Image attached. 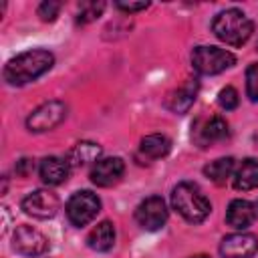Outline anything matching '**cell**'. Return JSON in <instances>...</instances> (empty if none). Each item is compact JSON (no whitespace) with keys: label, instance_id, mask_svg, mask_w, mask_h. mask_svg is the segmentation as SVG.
I'll use <instances>...</instances> for the list:
<instances>
[{"label":"cell","instance_id":"6da1fadb","mask_svg":"<svg viewBox=\"0 0 258 258\" xmlns=\"http://www.w3.org/2000/svg\"><path fill=\"white\" fill-rule=\"evenodd\" d=\"M54 64V54L44 50V48H32L26 52L16 54L14 58H10L4 67V79L10 85H26L36 81L38 77H42L44 73H48Z\"/></svg>","mask_w":258,"mask_h":258},{"label":"cell","instance_id":"7a4b0ae2","mask_svg":"<svg viewBox=\"0 0 258 258\" xmlns=\"http://www.w3.org/2000/svg\"><path fill=\"white\" fill-rule=\"evenodd\" d=\"M171 206L189 224L204 222L210 216V212H212L210 200L202 194V189L196 183H189V181L177 183L173 187V191H171Z\"/></svg>","mask_w":258,"mask_h":258},{"label":"cell","instance_id":"3957f363","mask_svg":"<svg viewBox=\"0 0 258 258\" xmlns=\"http://www.w3.org/2000/svg\"><path fill=\"white\" fill-rule=\"evenodd\" d=\"M212 30L214 34L230 44V46H242L254 32V24L252 20L238 8H228L216 14L214 22H212Z\"/></svg>","mask_w":258,"mask_h":258},{"label":"cell","instance_id":"277c9868","mask_svg":"<svg viewBox=\"0 0 258 258\" xmlns=\"http://www.w3.org/2000/svg\"><path fill=\"white\" fill-rule=\"evenodd\" d=\"M234 62L236 56L218 46H196L191 50V64L200 75H218L230 69Z\"/></svg>","mask_w":258,"mask_h":258},{"label":"cell","instance_id":"5b68a950","mask_svg":"<svg viewBox=\"0 0 258 258\" xmlns=\"http://www.w3.org/2000/svg\"><path fill=\"white\" fill-rule=\"evenodd\" d=\"M99 212H101V200L89 189H81L73 194L67 202V218L77 228H83L89 222H93Z\"/></svg>","mask_w":258,"mask_h":258},{"label":"cell","instance_id":"8992f818","mask_svg":"<svg viewBox=\"0 0 258 258\" xmlns=\"http://www.w3.org/2000/svg\"><path fill=\"white\" fill-rule=\"evenodd\" d=\"M67 117V105L62 101H46L40 107H36L28 119H26V127L32 133H44L54 129L56 125H60Z\"/></svg>","mask_w":258,"mask_h":258},{"label":"cell","instance_id":"52a82bcc","mask_svg":"<svg viewBox=\"0 0 258 258\" xmlns=\"http://www.w3.org/2000/svg\"><path fill=\"white\" fill-rule=\"evenodd\" d=\"M135 220L147 232H155V230L163 228V224L167 222V208H165L163 198H159V196L145 198L135 208Z\"/></svg>","mask_w":258,"mask_h":258},{"label":"cell","instance_id":"ba28073f","mask_svg":"<svg viewBox=\"0 0 258 258\" xmlns=\"http://www.w3.org/2000/svg\"><path fill=\"white\" fill-rule=\"evenodd\" d=\"M48 238L44 234H40L36 228L32 226H18L14 230V238H12V248L22 254V256H42L48 250Z\"/></svg>","mask_w":258,"mask_h":258},{"label":"cell","instance_id":"9c48e42d","mask_svg":"<svg viewBox=\"0 0 258 258\" xmlns=\"http://www.w3.org/2000/svg\"><path fill=\"white\" fill-rule=\"evenodd\" d=\"M60 208V200L56 194L48 189H34L22 200V210L24 214L38 218V220H48L52 218Z\"/></svg>","mask_w":258,"mask_h":258},{"label":"cell","instance_id":"30bf717a","mask_svg":"<svg viewBox=\"0 0 258 258\" xmlns=\"http://www.w3.org/2000/svg\"><path fill=\"white\" fill-rule=\"evenodd\" d=\"M258 252V238L246 232L230 234L220 244V254L224 258H252Z\"/></svg>","mask_w":258,"mask_h":258},{"label":"cell","instance_id":"8fae6325","mask_svg":"<svg viewBox=\"0 0 258 258\" xmlns=\"http://www.w3.org/2000/svg\"><path fill=\"white\" fill-rule=\"evenodd\" d=\"M125 173V163L121 157H103L91 169V181L99 187L115 185Z\"/></svg>","mask_w":258,"mask_h":258},{"label":"cell","instance_id":"7c38bea8","mask_svg":"<svg viewBox=\"0 0 258 258\" xmlns=\"http://www.w3.org/2000/svg\"><path fill=\"white\" fill-rule=\"evenodd\" d=\"M256 220V206L248 200H234L230 202L228 210H226V222L228 226L236 228V230H246L248 226H252Z\"/></svg>","mask_w":258,"mask_h":258},{"label":"cell","instance_id":"4fadbf2b","mask_svg":"<svg viewBox=\"0 0 258 258\" xmlns=\"http://www.w3.org/2000/svg\"><path fill=\"white\" fill-rule=\"evenodd\" d=\"M38 173H40V177H42L44 183H48V185H58V183L67 181V177H69V173H71V163H69L67 159H62V157L50 155V157H44V159L40 161Z\"/></svg>","mask_w":258,"mask_h":258},{"label":"cell","instance_id":"5bb4252c","mask_svg":"<svg viewBox=\"0 0 258 258\" xmlns=\"http://www.w3.org/2000/svg\"><path fill=\"white\" fill-rule=\"evenodd\" d=\"M198 89H200L198 81H196V79H187L181 87H177V89L171 93V97H169V101H167V107H169L173 113H179V115H181V113H187V111L191 109L196 97H198Z\"/></svg>","mask_w":258,"mask_h":258},{"label":"cell","instance_id":"9a60e30c","mask_svg":"<svg viewBox=\"0 0 258 258\" xmlns=\"http://www.w3.org/2000/svg\"><path fill=\"white\" fill-rule=\"evenodd\" d=\"M115 244V226L109 220L99 222L87 236V246L97 252H107Z\"/></svg>","mask_w":258,"mask_h":258},{"label":"cell","instance_id":"2e32d148","mask_svg":"<svg viewBox=\"0 0 258 258\" xmlns=\"http://www.w3.org/2000/svg\"><path fill=\"white\" fill-rule=\"evenodd\" d=\"M228 137V123L222 119V117H218V115H214V117H210L200 129H198V143L202 145V147H206V145H210V143H216V141H222V139H226Z\"/></svg>","mask_w":258,"mask_h":258},{"label":"cell","instance_id":"e0dca14e","mask_svg":"<svg viewBox=\"0 0 258 258\" xmlns=\"http://www.w3.org/2000/svg\"><path fill=\"white\" fill-rule=\"evenodd\" d=\"M101 153H103V149H101L99 143L81 141V143H77V145L69 151L67 161L71 163V167H83V165H87V163H91V161L97 163L99 157H101Z\"/></svg>","mask_w":258,"mask_h":258},{"label":"cell","instance_id":"ac0fdd59","mask_svg":"<svg viewBox=\"0 0 258 258\" xmlns=\"http://www.w3.org/2000/svg\"><path fill=\"white\" fill-rule=\"evenodd\" d=\"M234 187L240 191L258 187V161L256 159L248 157L238 165V169L234 171Z\"/></svg>","mask_w":258,"mask_h":258},{"label":"cell","instance_id":"d6986e66","mask_svg":"<svg viewBox=\"0 0 258 258\" xmlns=\"http://www.w3.org/2000/svg\"><path fill=\"white\" fill-rule=\"evenodd\" d=\"M141 153L147 155L149 159H159V157H165L171 149V141L165 137V135H159V133H151V135H145L141 139V145H139Z\"/></svg>","mask_w":258,"mask_h":258},{"label":"cell","instance_id":"ffe728a7","mask_svg":"<svg viewBox=\"0 0 258 258\" xmlns=\"http://www.w3.org/2000/svg\"><path fill=\"white\" fill-rule=\"evenodd\" d=\"M234 167H236L234 157H220V159H216V161H210V163L204 167V173H206V177H210L214 183L222 185V183H226V181L232 177Z\"/></svg>","mask_w":258,"mask_h":258},{"label":"cell","instance_id":"44dd1931","mask_svg":"<svg viewBox=\"0 0 258 258\" xmlns=\"http://www.w3.org/2000/svg\"><path fill=\"white\" fill-rule=\"evenodd\" d=\"M105 10V2H81L79 6V22L81 24H89L93 20H97Z\"/></svg>","mask_w":258,"mask_h":258},{"label":"cell","instance_id":"7402d4cb","mask_svg":"<svg viewBox=\"0 0 258 258\" xmlns=\"http://www.w3.org/2000/svg\"><path fill=\"white\" fill-rule=\"evenodd\" d=\"M218 103H220V107L226 109V111L236 109L238 103H240V99H238V91H236L234 87H224V89L218 93Z\"/></svg>","mask_w":258,"mask_h":258},{"label":"cell","instance_id":"603a6c76","mask_svg":"<svg viewBox=\"0 0 258 258\" xmlns=\"http://www.w3.org/2000/svg\"><path fill=\"white\" fill-rule=\"evenodd\" d=\"M246 93L252 101H258V62L250 64L246 71Z\"/></svg>","mask_w":258,"mask_h":258},{"label":"cell","instance_id":"cb8c5ba5","mask_svg":"<svg viewBox=\"0 0 258 258\" xmlns=\"http://www.w3.org/2000/svg\"><path fill=\"white\" fill-rule=\"evenodd\" d=\"M58 12H60V2H54V0H46L38 6V16L44 22H52L58 16Z\"/></svg>","mask_w":258,"mask_h":258},{"label":"cell","instance_id":"d4e9b609","mask_svg":"<svg viewBox=\"0 0 258 258\" xmlns=\"http://www.w3.org/2000/svg\"><path fill=\"white\" fill-rule=\"evenodd\" d=\"M115 6L123 12H139V10H145L149 2H117Z\"/></svg>","mask_w":258,"mask_h":258},{"label":"cell","instance_id":"484cf974","mask_svg":"<svg viewBox=\"0 0 258 258\" xmlns=\"http://www.w3.org/2000/svg\"><path fill=\"white\" fill-rule=\"evenodd\" d=\"M32 167H34L32 159H20V161L16 163V173H18V175H28V173L32 171Z\"/></svg>","mask_w":258,"mask_h":258},{"label":"cell","instance_id":"4316f807","mask_svg":"<svg viewBox=\"0 0 258 258\" xmlns=\"http://www.w3.org/2000/svg\"><path fill=\"white\" fill-rule=\"evenodd\" d=\"M194 258H210V256H206V254H198V256H194Z\"/></svg>","mask_w":258,"mask_h":258}]
</instances>
